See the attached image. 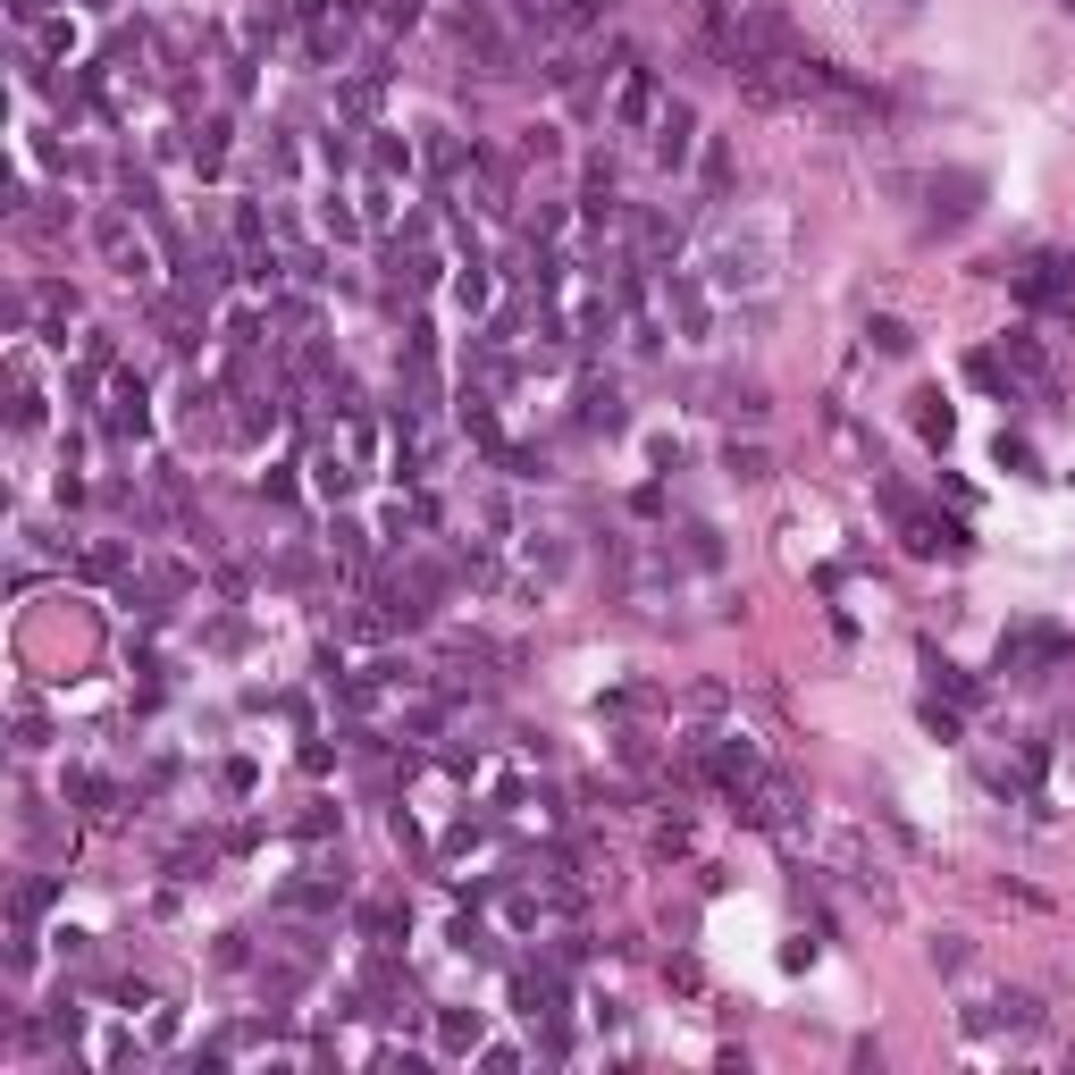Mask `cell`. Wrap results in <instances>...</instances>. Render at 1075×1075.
<instances>
[{
    "mask_svg": "<svg viewBox=\"0 0 1075 1075\" xmlns=\"http://www.w3.org/2000/svg\"><path fill=\"white\" fill-rule=\"evenodd\" d=\"M1017 295L1025 302H1075V261L1067 252H1042L1034 269H1017Z\"/></svg>",
    "mask_w": 1075,
    "mask_h": 1075,
    "instance_id": "cell-1",
    "label": "cell"
},
{
    "mask_svg": "<svg viewBox=\"0 0 1075 1075\" xmlns=\"http://www.w3.org/2000/svg\"><path fill=\"white\" fill-rule=\"evenodd\" d=\"M689 151H698V118H689V101H664V110H656V160L680 169Z\"/></svg>",
    "mask_w": 1075,
    "mask_h": 1075,
    "instance_id": "cell-2",
    "label": "cell"
},
{
    "mask_svg": "<svg viewBox=\"0 0 1075 1075\" xmlns=\"http://www.w3.org/2000/svg\"><path fill=\"white\" fill-rule=\"evenodd\" d=\"M966 1025H975V1034H992V1025L1025 1034V1025H1034V1001H1025V992H992V1001H975V1008H966Z\"/></svg>",
    "mask_w": 1075,
    "mask_h": 1075,
    "instance_id": "cell-3",
    "label": "cell"
},
{
    "mask_svg": "<svg viewBox=\"0 0 1075 1075\" xmlns=\"http://www.w3.org/2000/svg\"><path fill=\"white\" fill-rule=\"evenodd\" d=\"M93 245L110 252V261L127 269V278H143V252H135V227H127V210H101V219H93Z\"/></svg>",
    "mask_w": 1075,
    "mask_h": 1075,
    "instance_id": "cell-4",
    "label": "cell"
},
{
    "mask_svg": "<svg viewBox=\"0 0 1075 1075\" xmlns=\"http://www.w3.org/2000/svg\"><path fill=\"white\" fill-rule=\"evenodd\" d=\"M479 1034H488V1017H479V1008H446V1017H437V1051H446V1058H471Z\"/></svg>",
    "mask_w": 1075,
    "mask_h": 1075,
    "instance_id": "cell-5",
    "label": "cell"
},
{
    "mask_svg": "<svg viewBox=\"0 0 1075 1075\" xmlns=\"http://www.w3.org/2000/svg\"><path fill=\"white\" fill-rule=\"evenodd\" d=\"M975 193H983V177H933V219L958 227L966 210H975Z\"/></svg>",
    "mask_w": 1075,
    "mask_h": 1075,
    "instance_id": "cell-6",
    "label": "cell"
},
{
    "mask_svg": "<svg viewBox=\"0 0 1075 1075\" xmlns=\"http://www.w3.org/2000/svg\"><path fill=\"white\" fill-rule=\"evenodd\" d=\"M949 429H958L949 396H942V387H925V396H916V437H925V446H949Z\"/></svg>",
    "mask_w": 1075,
    "mask_h": 1075,
    "instance_id": "cell-7",
    "label": "cell"
},
{
    "mask_svg": "<svg viewBox=\"0 0 1075 1075\" xmlns=\"http://www.w3.org/2000/svg\"><path fill=\"white\" fill-rule=\"evenodd\" d=\"M798 807V782H782V774H765V782H756V824H782V815H790Z\"/></svg>",
    "mask_w": 1075,
    "mask_h": 1075,
    "instance_id": "cell-8",
    "label": "cell"
},
{
    "mask_svg": "<svg viewBox=\"0 0 1075 1075\" xmlns=\"http://www.w3.org/2000/svg\"><path fill=\"white\" fill-rule=\"evenodd\" d=\"M647 118H656V76L630 68V84H623V127H647Z\"/></svg>",
    "mask_w": 1075,
    "mask_h": 1075,
    "instance_id": "cell-9",
    "label": "cell"
},
{
    "mask_svg": "<svg viewBox=\"0 0 1075 1075\" xmlns=\"http://www.w3.org/2000/svg\"><path fill=\"white\" fill-rule=\"evenodd\" d=\"M580 420H588V429H623V396H614V387H588V396H580Z\"/></svg>",
    "mask_w": 1075,
    "mask_h": 1075,
    "instance_id": "cell-10",
    "label": "cell"
},
{
    "mask_svg": "<svg viewBox=\"0 0 1075 1075\" xmlns=\"http://www.w3.org/2000/svg\"><path fill=\"white\" fill-rule=\"evenodd\" d=\"M866 337H874V354H890V361H899V354H916V328H907V320H890V311H883V320H866Z\"/></svg>",
    "mask_w": 1075,
    "mask_h": 1075,
    "instance_id": "cell-11",
    "label": "cell"
},
{
    "mask_svg": "<svg viewBox=\"0 0 1075 1075\" xmlns=\"http://www.w3.org/2000/svg\"><path fill=\"white\" fill-rule=\"evenodd\" d=\"M723 471H731V479H774V454H765V446H739V437H731Z\"/></svg>",
    "mask_w": 1075,
    "mask_h": 1075,
    "instance_id": "cell-12",
    "label": "cell"
},
{
    "mask_svg": "<svg viewBox=\"0 0 1075 1075\" xmlns=\"http://www.w3.org/2000/svg\"><path fill=\"white\" fill-rule=\"evenodd\" d=\"M454 302H462V311H488V269H479V252L462 261V278H454Z\"/></svg>",
    "mask_w": 1075,
    "mask_h": 1075,
    "instance_id": "cell-13",
    "label": "cell"
},
{
    "mask_svg": "<svg viewBox=\"0 0 1075 1075\" xmlns=\"http://www.w3.org/2000/svg\"><path fill=\"white\" fill-rule=\"evenodd\" d=\"M715 278H723V286H756L765 269H756V252H739V245H731V252L715 261Z\"/></svg>",
    "mask_w": 1075,
    "mask_h": 1075,
    "instance_id": "cell-14",
    "label": "cell"
},
{
    "mask_svg": "<svg viewBox=\"0 0 1075 1075\" xmlns=\"http://www.w3.org/2000/svg\"><path fill=\"white\" fill-rule=\"evenodd\" d=\"M219 160H227V118H210L202 143H193V169H219Z\"/></svg>",
    "mask_w": 1075,
    "mask_h": 1075,
    "instance_id": "cell-15",
    "label": "cell"
},
{
    "mask_svg": "<svg viewBox=\"0 0 1075 1075\" xmlns=\"http://www.w3.org/2000/svg\"><path fill=\"white\" fill-rule=\"evenodd\" d=\"M462 429H471L479 446H496V412H488V396H471V404H462Z\"/></svg>",
    "mask_w": 1075,
    "mask_h": 1075,
    "instance_id": "cell-16",
    "label": "cell"
},
{
    "mask_svg": "<svg viewBox=\"0 0 1075 1075\" xmlns=\"http://www.w3.org/2000/svg\"><path fill=\"white\" fill-rule=\"evenodd\" d=\"M370 160H378V169H387V177H412V143H396V135H387V143H378Z\"/></svg>",
    "mask_w": 1075,
    "mask_h": 1075,
    "instance_id": "cell-17",
    "label": "cell"
},
{
    "mask_svg": "<svg viewBox=\"0 0 1075 1075\" xmlns=\"http://www.w3.org/2000/svg\"><path fill=\"white\" fill-rule=\"evenodd\" d=\"M311 479H320V488H328V496H345V488H354V471H345L337 454H320V462H311Z\"/></svg>",
    "mask_w": 1075,
    "mask_h": 1075,
    "instance_id": "cell-18",
    "label": "cell"
},
{
    "mask_svg": "<svg viewBox=\"0 0 1075 1075\" xmlns=\"http://www.w3.org/2000/svg\"><path fill=\"white\" fill-rule=\"evenodd\" d=\"M1008 361H1017V370H1025V378H1042V345H1034V337H1025V328H1017V337H1008Z\"/></svg>",
    "mask_w": 1075,
    "mask_h": 1075,
    "instance_id": "cell-19",
    "label": "cell"
},
{
    "mask_svg": "<svg viewBox=\"0 0 1075 1075\" xmlns=\"http://www.w3.org/2000/svg\"><path fill=\"white\" fill-rule=\"evenodd\" d=\"M933 966H942V975H958V966H966V942H958V933H942V942H933Z\"/></svg>",
    "mask_w": 1075,
    "mask_h": 1075,
    "instance_id": "cell-20",
    "label": "cell"
},
{
    "mask_svg": "<svg viewBox=\"0 0 1075 1075\" xmlns=\"http://www.w3.org/2000/svg\"><path fill=\"white\" fill-rule=\"evenodd\" d=\"M521 160H555V127H529L521 135Z\"/></svg>",
    "mask_w": 1075,
    "mask_h": 1075,
    "instance_id": "cell-21",
    "label": "cell"
}]
</instances>
